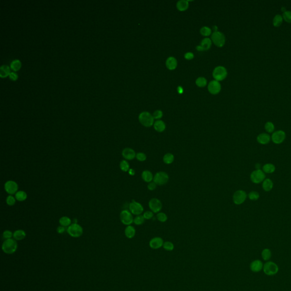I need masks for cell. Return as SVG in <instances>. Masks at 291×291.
Listing matches in <instances>:
<instances>
[{"instance_id": "30", "label": "cell", "mask_w": 291, "mask_h": 291, "mask_svg": "<svg viewBox=\"0 0 291 291\" xmlns=\"http://www.w3.org/2000/svg\"><path fill=\"white\" fill-rule=\"evenodd\" d=\"M59 224L65 228L68 227L71 225V219L67 216H63L59 219Z\"/></svg>"}, {"instance_id": "7", "label": "cell", "mask_w": 291, "mask_h": 291, "mask_svg": "<svg viewBox=\"0 0 291 291\" xmlns=\"http://www.w3.org/2000/svg\"><path fill=\"white\" fill-rule=\"evenodd\" d=\"M246 192L243 190H238L235 191L233 196V201L235 205H241L244 203L246 200Z\"/></svg>"}, {"instance_id": "18", "label": "cell", "mask_w": 291, "mask_h": 291, "mask_svg": "<svg viewBox=\"0 0 291 291\" xmlns=\"http://www.w3.org/2000/svg\"><path fill=\"white\" fill-rule=\"evenodd\" d=\"M257 143L262 145H266L269 144L271 140V136L267 133H261L257 135Z\"/></svg>"}, {"instance_id": "19", "label": "cell", "mask_w": 291, "mask_h": 291, "mask_svg": "<svg viewBox=\"0 0 291 291\" xmlns=\"http://www.w3.org/2000/svg\"><path fill=\"white\" fill-rule=\"evenodd\" d=\"M250 267L253 272H258L263 269V263L259 260H255L250 264Z\"/></svg>"}, {"instance_id": "20", "label": "cell", "mask_w": 291, "mask_h": 291, "mask_svg": "<svg viewBox=\"0 0 291 291\" xmlns=\"http://www.w3.org/2000/svg\"><path fill=\"white\" fill-rule=\"evenodd\" d=\"M142 178L144 181L146 183H150L153 181L154 179V175L149 170H145L142 173Z\"/></svg>"}, {"instance_id": "50", "label": "cell", "mask_w": 291, "mask_h": 291, "mask_svg": "<svg viewBox=\"0 0 291 291\" xmlns=\"http://www.w3.org/2000/svg\"><path fill=\"white\" fill-rule=\"evenodd\" d=\"M157 187V184L155 182H154V181H151V182L149 183L148 184V185H147V188H148V190H151V191L155 190L156 189Z\"/></svg>"}, {"instance_id": "14", "label": "cell", "mask_w": 291, "mask_h": 291, "mask_svg": "<svg viewBox=\"0 0 291 291\" xmlns=\"http://www.w3.org/2000/svg\"><path fill=\"white\" fill-rule=\"evenodd\" d=\"M213 43L218 47H222L225 43V37L224 34L219 31H215L212 35Z\"/></svg>"}, {"instance_id": "25", "label": "cell", "mask_w": 291, "mask_h": 291, "mask_svg": "<svg viewBox=\"0 0 291 291\" xmlns=\"http://www.w3.org/2000/svg\"><path fill=\"white\" fill-rule=\"evenodd\" d=\"M276 167L272 163H266L262 167V171L264 174H272L275 171Z\"/></svg>"}, {"instance_id": "43", "label": "cell", "mask_w": 291, "mask_h": 291, "mask_svg": "<svg viewBox=\"0 0 291 291\" xmlns=\"http://www.w3.org/2000/svg\"><path fill=\"white\" fill-rule=\"evenodd\" d=\"M6 202L9 206H13L16 204V199L15 197L13 196V195H9L7 197Z\"/></svg>"}, {"instance_id": "49", "label": "cell", "mask_w": 291, "mask_h": 291, "mask_svg": "<svg viewBox=\"0 0 291 291\" xmlns=\"http://www.w3.org/2000/svg\"><path fill=\"white\" fill-rule=\"evenodd\" d=\"M143 216L145 219H150L154 217V213L152 211H146Z\"/></svg>"}, {"instance_id": "47", "label": "cell", "mask_w": 291, "mask_h": 291, "mask_svg": "<svg viewBox=\"0 0 291 291\" xmlns=\"http://www.w3.org/2000/svg\"><path fill=\"white\" fill-rule=\"evenodd\" d=\"M3 238L6 240L8 239H11L12 237H13V233L11 232V231L6 230H5L2 234Z\"/></svg>"}, {"instance_id": "1", "label": "cell", "mask_w": 291, "mask_h": 291, "mask_svg": "<svg viewBox=\"0 0 291 291\" xmlns=\"http://www.w3.org/2000/svg\"><path fill=\"white\" fill-rule=\"evenodd\" d=\"M18 244L14 239L6 240L2 243V250L6 254H12L17 251Z\"/></svg>"}, {"instance_id": "6", "label": "cell", "mask_w": 291, "mask_h": 291, "mask_svg": "<svg viewBox=\"0 0 291 291\" xmlns=\"http://www.w3.org/2000/svg\"><path fill=\"white\" fill-rule=\"evenodd\" d=\"M169 176L168 174L163 171L157 172L154 176L153 181L155 182L157 185H164L168 183Z\"/></svg>"}, {"instance_id": "46", "label": "cell", "mask_w": 291, "mask_h": 291, "mask_svg": "<svg viewBox=\"0 0 291 291\" xmlns=\"http://www.w3.org/2000/svg\"><path fill=\"white\" fill-rule=\"evenodd\" d=\"M200 33L204 36H209L211 34V29L208 27L204 26L201 28Z\"/></svg>"}, {"instance_id": "16", "label": "cell", "mask_w": 291, "mask_h": 291, "mask_svg": "<svg viewBox=\"0 0 291 291\" xmlns=\"http://www.w3.org/2000/svg\"><path fill=\"white\" fill-rule=\"evenodd\" d=\"M136 154L135 151L133 148L129 147L125 148L122 151V155L126 160H133L136 157Z\"/></svg>"}, {"instance_id": "52", "label": "cell", "mask_w": 291, "mask_h": 291, "mask_svg": "<svg viewBox=\"0 0 291 291\" xmlns=\"http://www.w3.org/2000/svg\"><path fill=\"white\" fill-rule=\"evenodd\" d=\"M185 58L188 59V60H190L192 59H193L194 57V55L192 53V52H187L185 54Z\"/></svg>"}, {"instance_id": "36", "label": "cell", "mask_w": 291, "mask_h": 291, "mask_svg": "<svg viewBox=\"0 0 291 291\" xmlns=\"http://www.w3.org/2000/svg\"><path fill=\"white\" fill-rule=\"evenodd\" d=\"M264 129L268 133H273L274 132V125L271 122H267L264 125Z\"/></svg>"}, {"instance_id": "3", "label": "cell", "mask_w": 291, "mask_h": 291, "mask_svg": "<svg viewBox=\"0 0 291 291\" xmlns=\"http://www.w3.org/2000/svg\"><path fill=\"white\" fill-rule=\"evenodd\" d=\"M68 234L73 238H78L83 234V228L78 224L74 223L68 227Z\"/></svg>"}, {"instance_id": "33", "label": "cell", "mask_w": 291, "mask_h": 291, "mask_svg": "<svg viewBox=\"0 0 291 291\" xmlns=\"http://www.w3.org/2000/svg\"><path fill=\"white\" fill-rule=\"evenodd\" d=\"M119 167L123 172H128L130 169V164L126 160H123L120 162Z\"/></svg>"}, {"instance_id": "56", "label": "cell", "mask_w": 291, "mask_h": 291, "mask_svg": "<svg viewBox=\"0 0 291 291\" xmlns=\"http://www.w3.org/2000/svg\"><path fill=\"white\" fill-rule=\"evenodd\" d=\"M196 48H197V50L198 51H204L203 50V49H202V48L201 46H198L196 47Z\"/></svg>"}, {"instance_id": "8", "label": "cell", "mask_w": 291, "mask_h": 291, "mask_svg": "<svg viewBox=\"0 0 291 291\" xmlns=\"http://www.w3.org/2000/svg\"><path fill=\"white\" fill-rule=\"evenodd\" d=\"M271 138L272 142L274 144L280 145L283 143L286 140V133L281 130L276 131L272 134Z\"/></svg>"}, {"instance_id": "2", "label": "cell", "mask_w": 291, "mask_h": 291, "mask_svg": "<svg viewBox=\"0 0 291 291\" xmlns=\"http://www.w3.org/2000/svg\"><path fill=\"white\" fill-rule=\"evenodd\" d=\"M139 121L143 126L147 128L151 127L154 123V118L152 115L147 112H143L140 113L139 116Z\"/></svg>"}, {"instance_id": "48", "label": "cell", "mask_w": 291, "mask_h": 291, "mask_svg": "<svg viewBox=\"0 0 291 291\" xmlns=\"http://www.w3.org/2000/svg\"><path fill=\"white\" fill-rule=\"evenodd\" d=\"M152 116L154 119H159L163 117V112L160 110H157L153 113Z\"/></svg>"}, {"instance_id": "37", "label": "cell", "mask_w": 291, "mask_h": 291, "mask_svg": "<svg viewBox=\"0 0 291 291\" xmlns=\"http://www.w3.org/2000/svg\"><path fill=\"white\" fill-rule=\"evenodd\" d=\"M21 67V63L18 59L14 60L10 64V67L14 71H18Z\"/></svg>"}, {"instance_id": "10", "label": "cell", "mask_w": 291, "mask_h": 291, "mask_svg": "<svg viewBox=\"0 0 291 291\" xmlns=\"http://www.w3.org/2000/svg\"><path fill=\"white\" fill-rule=\"evenodd\" d=\"M228 75L225 68L222 66H218L214 69L213 76L216 81H221L226 78Z\"/></svg>"}, {"instance_id": "53", "label": "cell", "mask_w": 291, "mask_h": 291, "mask_svg": "<svg viewBox=\"0 0 291 291\" xmlns=\"http://www.w3.org/2000/svg\"><path fill=\"white\" fill-rule=\"evenodd\" d=\"M9 78L13 80H16L18 78V75L16 73L11 72L9 74Z\"/></svg>"}, {"instance_id": "4", "label": "cell", "mask_w": 291, "mask_h": 291, "mask_svg": "<svg viewBox=\"0 0 291 291\" xmlns=\"http://www.w3.org/2000/svg\"><path fill=\"white\" fill-rule=\"evenodd\" d=\"M263 269L265 274L269 276H272L278 272L279 267L276 263L269 261L264 264Z\"/></svg>"}, {"instance_id": "11", "label": "cell", "mask_w": 291, "mask_h": 291, "mask_svg": "<svg viewBox=\"0 0 291 291\" xmlns=\"http://www.w3.org/2000/svg\"><path fill=\"white\" fill-rule=\"evenodd\" d=\"M129 210L132 213V214L138 216L143 212L144 208L140 202L133 201L129 204Z\"/></svg>"}, {"instance_id": "23", "label": "cell", "mask_w": 291, "mask_h": 291, "mask_svg": "<svg viewBox=\"0 0 291 291\" xmlns=\"http://www.w3.org/2000/svg\"><path fill=\"white\" fill-rule=\"evenodd\" d=\"M135 233H136V231L134 227H133L131 225L127 226L126 228L125 229V236L129 239H131V238H134L135 235Z\"/></svg>"}, {"instance_id": "21", "label": "cell", "mask_w": 291, "mask_h": 291, "mask_svg": "<svg viewBox=\"0 0 291 291\" xmlns=\"http://www.w3.org/2000/svg\"><path fill=\"white\" fill-rule=\"evenodd\" d=\"M26 237V232L23 230H17L13 233V238L16 241H22Z\"/></svg>"}, {"instance_id": "40", "label": "cell", "mask_w": 291, "mask_h": 291, "mask_svg": "<svg viewBox=\"0 0 291 291\" xmlns=\"http://www.w3.org/2000/svg\"><path fill=\"white\" fill-rule=\"evenodd\" d=\"M248 198L251 201H257L259 198V194L256 191H251L248 194Z\"/></svg>"}, {"instance_id": "39", "label": "cell", "mask_w": 291, "mask_h": 291, "mask_svg": "<svg viewBox=\"0 0 291 291\" xmlns=\"http://www.w3.org/2000/svg\"><path fill=\"white\" fill-rule=\"evenodd\" d=\"M145 219L144 218L143 216L142 215H138V216H137L134 218V222L133 223L136 225H141L142 224H143L145 222Z\"/></svg>"}, {"instance_id": "27", "label": "cell", "mask_w": 291, "mask_h": 291, "mask_svg": "<svg viewBox=\"0 0 291 291\" xmlns=\"http://www.w3.org/2000/svg\"><path fill=\"white\" fill-rule=\"evenodd\" d=\"M15 198L18 201L22 202L25 201L28 198L27 193L23 190L18 191L15 195Z\"/></svg>"}, {"instance_id": "15", "label": "cell", "mask_w": 291, "mask_h": 291, "mask_svg": "<svg viewBox=\"0 0 291 291\" xmlns=\"http://www.w3.org/2000/svg\"><path fill=\"white\" fill-rule=\"evenodd\" d=\"M164 243L163 240L161 237H156L152 238L149 242V246L152 249L157 250L163 247Z\"/></svg>"}, {"instance_id": "32", "label": "cell", "mask_w": 291, "mask_h": 291, "mask_svg": "<svg viewBox=\"0 0 291 291\" xmlns=\"http://www.w3.org/2000/svg\"><path fill=\"white\" fill-rule=\"evenodd\" d=\"M212 45V41L209 38H205L203 39L201 43V46L203 50H207L210 48V46Z\"/></svg>"}, {"instance_id": "45", "label": "cell", "mask_w": 291, "mask_h": 291, "mask_svg": "<svg viewBox=\"0 0 291 291\" xmlns=\"http://www.w3.org/2000/svg\"><path fill=\"white\" fill-rule=\"evenodd\" d=\"M283 18L286 22L291 23V11H285L283 14Z\"/></svg>"}, {"instance_id": "44", "label": "cell", "mask_w": 291, "mask_h": 291, "mask_svg": "<svg viewBox=\"0 0 291 291\" xmlns=\"http://www.w3.org/2000/svg\"><path fill=\"white\" fill-rule=\"evenodd\" d=\"M135 158L140 162H145L147 159V156L145 153L140 152L136 154Z\"/></svg>"}, {"instance_id": "24", "label": "cell", "mask_w": 291, "mask_h": 291, "mask_svg": "<svg viewBox=\"0 0 291 291\" xmlns=\"http://www.w3.org/2000/svg\"><path fill=\"white\" fill-rule=\"evenodd\" d=\"M154 128L157 132L162 133L165 130L166 126L165 123L162 120H157L154 123Z\"/></svg>"}, {"instance_id": "42", "label": "cell", "mask_w": 291, "mask_h": 291, "mask_svg": "<svg viewBox=\"0 0 291 291\" xmlns=\"http://www.w3.org/2000/svg\"><path fill=\"white\" fill-rule=\"evenodd\" d=\"M196 85L199 87H204L207 83L206 78L200 77L196 80Z\"/></svg>"}, {"instance_id": "17", "label": "cell", "mask_w": 291, "mask_h": 291, "mask_svg": "<svg viewBox=\"0 0 291 291\" xmlns=\"http://www.w3.org/2000/svg\"><path fill=\"white\" fill-rule=\"evenodd\" d=\"M221 89V84L218 81L213 80L209 83L208 85V90L209 92L213 95H216L218 93Z\"/></svg>"}, {"instance_id": "38", "label": "cell", "mask_w": 291, "mask_h": 291, "mask_svg": "<svg viewBox=\"0 0 291 291\" xmlns=\"http://www.w3.org/2000/svg\"><path fill=\"white\" fill-rule=\"evenodd\" d=\"M283 18L280 14L276 15L273 19V24L276 27L279 26L283 22Z\"/></svg>"}, {"instance_id": "29", "label": "cell", "mask_w": 291, "mask_h": 291, "mask_svg": "<svg viewBox=\"0 0 291 291\" xmlns=\"http://www.w3.org/2000/svg\"><path fill=\"white\" fill-rule=\"evenodd\" d=\"M176 6H177V8L179 10H180V11H184L188 9V7L189 6V4H188V2L187 1L181 0V1H179L178 2Z\"/></svg>"}, {"instance_id": "22", "label": "cell", "mask_w": 291, "mask_h": 291, "mask_svg": "<svg viewBox=\"0 0 291 291\" xmlns=\"http://www.w3.org/2000/svg\"><path fill=\"white\" fill-rule=\"evenodd\" d=\"M274 187L273 181L270 179H265L262 182V188L266 192H269Z\"/></svg>"}, {"instance_id": "31", "label": "cell", "mask_w": 291, "mask_h": 291, "mask_svg": "<svg viewBox=\"0 0 291 291\" xmlns=\"http://www.w3.org/2000/svg\"><path fill=\"white\" fill-rule=\"evenodd\" d=\"M10 68L7 65H3L0 68V76L1 78L6 77L10 74Z\"/></svg>"}, {"instance_id": "41", "label": "cell", "mask_w": 291, "mask_h": 291, "mask_svg": "<svg viewBox=\"0 0 291 291\" xmlns=\"http://www.w3.org/2000/svg\"><path fill=\"white\" fill-rule=\"evenodd\" d=\"M157 220L160 222H165L167 220V216L166 213L163 212H159L157 213Z\"/></svg>"}, {"instance_id": "5", "label": "cell", "mask_w": 291, "mask_h": 291, "mask_svg": "<svg viewBox=\"0 0 291 291\" xmlns=\"http://www.w3.org/2000/svg\"><path fill=\"white\" fill-rule=\"evenodd\" d=\"M266 179V175L262 169H256L253 171L250 175V180L254 184L262 183Z\"/></svg>"}, {"instance_id": "55", "label": "cell", "mask_w": 291, "mask_h": 291, "mask_svg": "<svg viewBox=\"0 0 291 291\" xmlns=\"http://www.w3.org/2000/svg\"><path fill=\"white\" fill-rule=\"evenodd\" d=\"M178 92H179V93H183V88H181V87H180V86H179V87H178Z\"/></svg>"}, {"instance_id": "51", "label": "cell", "mask_w": 291, "mask_h": 291, "mask_svg": "<svg viewBox=\"0 0 291 291\" xmlns=\"http://www.w3.org/2000/svg\"><path fill=\"white\" fill-rule=\"evenodd\" d=\"M56 231H57V233L62 234L64 233L65 232V231H66V228L64 227V226H58L57 228Z\"/></svg>"}, {"instance_id": "12", "label": "cell", "mask_w": 291, "mask_h": 291, "mask_svg": "<svg viewBox=\"0 0 291 291\" xmlns=\"http://www.w3.org/2000/svg\"><path fill=\"white\" fill-rule=\"evenodd\" d=\"M148 207L153 213H158L162 209V203L157 198H152L148 202Z\"/></svg>"}, {"instance_id": "13", "label": "cell", "mask_w": 291, "mask_h": 291, "mask_svg": "<svg viewBox=\"0 0 291 291\" xmlns=\"http://www.w3.org/2000/svg\"><path fill=\"white\" fill-rule=\"evenodd\" d=\"M5 190L9 195H16L18 192V185L16 181L13 180H9L6 181L4 185Z\"/></svg>"}, {"instance_id": "35", "label": "cell", "mask_w": 291, "mask_h": 291, "mask_svg": "<svg viewBox=\"0 0 291 291\" xmlns=\"http://www.w3.org/2000/svg\"><path fill=\"white\" fill-rule=\"evenodd\" d=\"M163 247L166 251H171L174 250L175 246H174V243L172 242H171L170 241H166V242H164Z\"/></svg>"}, {"instance_id": "34", "label": "cell", "mask_w": 291, "mask_h": 291, "mask_svg": "<svg viewBox=\"0 0 291 291\" xmlns=\"http://www.w3.org/2000/svg\"><path fill=\"white\" fill-rule=\"evenodd\" d=\"M271 251L269 248L264 249L262 252V257L264 260H269L271 257Z\"/></svg>"}, {"instance_id": "26", "label": "cell", "mask_w": 291, "mask_h": 291, "mask_svg": "<svg viewBox=\"0 0 291 291\" xmlns=\"http://www.w3.org/2000/svg\"><path fill=\"white\" fill-rule=\"evenodd\" d=\"M178 62L174 57H169L166 60V66L170 70H173L177 67Z\"/></svg>"}, {"instance_id": "54", "label": "cell", "mask_w": 291, "mask_h": 291, "mask_svg": "<svg viewBox=\"0 0 291 291\" xmlns=\"http://www.w3.org/2000/svg\"><path fill=\"white\" fill-rule=\"evenodd\" d=\"M128 172H129V175H131V176H134L135 174V171L134 169H133V168H130Z\"/></svg>"}, {"instance_id": "28", "label": "cell", "mask_w": 291, "mask_h": 291, "mask_svg": "<svg viewBox=\"0 0 291 291\" xmlns=\"http://www.w3.org/2000/svg\"><path fill=\"white\" fill-rule=\"evenodd\" d=\"M175 160V157L174 155L171 153H167L163 157V162L166 164H171L174 162Z\"/></svg>"}, {"instance_id": "9", "label": "cell", "mask_w": 291, "mask_h": 291, "mask_svg": "<svg viewBox=\"0 0 291 291\" xmlns=\"http://www.w3.org/2000/svg\"><path fill=\"white\" fill-rule=\"evenodd\" d=\"M120 220L121 222L125 225H131L134 222V218L132 213L128 210H123L120 213Z\"/></svg>"}]
</instances>
